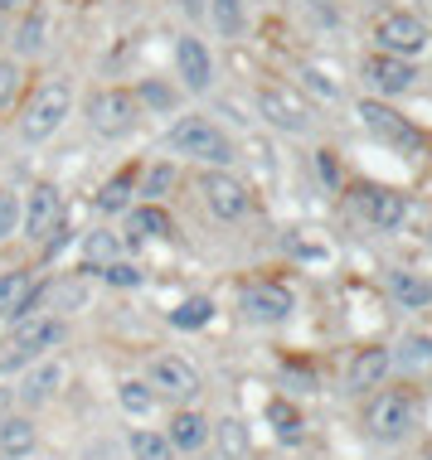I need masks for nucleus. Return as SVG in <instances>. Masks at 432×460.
Segmentation results:
<instances>
[{
  "label": "nucleus",
  "mask_w": 432,
  "mask_h": 460,
  "mask_svg": "<svg viewBox=\"0 0 432 460\" xmlns=\"http://www.w3.org/2000/svg\"><path fill=\"white\" fill-rule=\"evenodd\" d=\"M73 107H78V93H73L68 78H44L40 88H30V97L20 102V117H15V131L20 141L30 146H49L58 131L68 127Z\"/></svg>",
  "instance_id": "obj_1"
},
{
  "label": "nucleus",
  "mask_w": 432,
  "mask_h": 460,
  "mask_svg": "<svg viewBox=\"0 0 432 460\" xmlns=\"http://www.w3.org/2000/svg\"><path fill=\"white\" fill-rule=\"evenodd\" d=\"M166 146L176 155L194 160V165H204V170H229L233 165L229 131L219 127V121H209V117H180L176 127L166 131Z\"/></svg>",
  "instance_id": "obj_2"
},
{
  "label": "nucleus",
  "mask_w": 432,
  "mask_h": 460,
  "mask_svg": "<svg viewBox=\"0 0 432 460\" xmlns=\"http://www.w3.org/2000/svg\"><path fill=\"white\" fill-rule=\"evenodd\" d=\"M83 121H88V131L97 136V141H127L146 117H141L131 88L107 83V88H93L88 97H83Z\"/></svg>",
  "instance_id": "obj_3"
},
{
  "label": "nucleus",
  "mask_w": 432,
  "mask_h": 460,
  "mask_svg": "<svg viewBox=\"0 0 432 460\" xmlns=\"http://www.w3.org/2000/svg\"><path fill=\"white\" fill-rule=\"evenodd\" d=\"M64 334H68V325L58 315H20V320H10V340L0 344V368L40 364L54 344H64Z\"/></svg>",
  "instance_id": "obj_4"
},
{
  "label": "nucleus",
  "mask_w": 432,
  "mask_h": 460,
  "mask_svg": "<svg viewBox=\"0 0 432 460\" xmlns=\"http://www.w3.org/2000/svg\"><path fill=\"white\" fill-rule=\"evenodd\" d=\"M68 218V204H64V190L54 180H34L24 190V214H20V238L30 247H44L49 238L58 233V223Z\"/></svg>",
  "instance_id": "obj_5"
},
{
  "label": "nucleus",
  "mask_w": 432,
  "mask_h": 460,
  "mask_svg": "<svg viewBox=\"0 0 432 460\" xmlns=\"http://www.w3.org/2000/svg\"><path fill=\"white\" fill-rule=\"evenodd\" d=\"M200 199L219 223H238V218L253 214V194L233 170H204L200 175Z\"/></svg>",
  "instance_id": "obj_6"
},
{
  "label": "nucleus",
  "mask_w": 432,
  "mask_h": 460,
  "mask_svg": "<svg viewBox=\"0 0 432 460\" xmlns=\"http://www.w3.org/2000/svg\"><path fill=\"white\" fill-rule=\"evenodd\" d=\"M257 117H263L267 127L287 131V136L311 131V107H306V97L296 93V88H282V83L257 88Z\"/></svg>",
  "instance_id": "obj_7"
},
{
  "label": "nucleus",
  "mask_w": 432,
  "mask_h": 460,
  "mask_svg": "<svg viewBox=\"0 0 432 460\" xmlns=\"http://www.w3.org/2000/svg\"><path fill=\"white\" fill-rule=\"evenodd\" d=\"M413 427V397L409 393H374L364 407V431L374 441H403Z\"/></svg>",
  "instance_id": "obj_8"
},
{
  "label": "nucleus",
  "mask_w": 432,
  "mask_h": 460,
  "mask_svg": "<svg viewBox=\"0 0 432 460\" xmlns=\"http://www.w3.org/2000/svg\"><path fill=\"white\" fill-rule=\"evenodd\" d=\"M68 383V368L58 364V358H40V364H30L20 373V383H15V407L20 412H40V407H49L58 397V388Z\"/></svg>",
  "instance_id": "obj_9"
},
{
  "label": "nucleus",
  "mask_w": 432,
  "mask_h": 460,
  "mask_svg": "<svg viewBox=\"0 0 432 460\" xmlns=\"http://www.w3.org/2000/svg\"><path fill=\"white\" fill-rule=\"evenodd\" d=\"M374 44L384 49V54H423L428 49V24L413 15V10H384V15L374 20Z\"/></svg>",
  "instance_id": "obj_10"
},
{
  "label": "nucleus",
  "mask_w": 432,
  "mask_h": 460,
  "mask_svg": "<svg viewBox=\"0 0 432 460\" xmlns=\"http://www.w3.org/2000/svg\"><path fill=\"white\" fill-rule=\"evenodd\" d=\"M176 78L184 93H209L214 88V54L200 34H176Z\"/></svg>",
  "instance_id": "obj_11"
},
{
  "label": "nucleus",
  "mask_w": 432,
  "mask_h": 460,
  "mask_svg": "<svg viewBox=\"0 0 432 460\" xmlns=\"http://www.w3.org/2000/svg\"><path fill=\"white\" fill-rule=\"evenodd\" d=\"M146 383L156 388V397H170V402H190L200 393V373H194V364H184L180 354H156L151 368H146Z\"/></svg>",
  "instance_id": "obj_12"
},
{
  "label": "nucleus",
  "mask_w": 432,
  "mask_h": 460,
  "mask_svg": "<svg viewBox=\"0 0 432 460\" xmlns=\"http://www.w3.org/2000/svg\"><path fill=\"white\" fill-rule=\"evenodd\" d=\"M238 305H243V315L257 320V325H282V320H292V291L287 286H277V281H253V286H243V296H238Z\"/></svg>",
  "instance_id": "obj_13"
},
{
  "label": "nucleus",
  "mask_w": 432,
  "mask_h": 460,
  "mask_svg": "<svg viewBox=\"0 0 432 460\" xmlns=\"http://www.w3.org/2000/svg\"><path fill=\"white\" fill-rule=\"evenodd\" d=\"M122 238L127 243H170L176 238V218H170L166 204H146V199H137V204L122 214Z\"/></svg>",
  "instance_id": "obj_14"
},
{
  "label": "nucleus",
  "mask_w": 432,
  "mask_h": 460,
  "mask_svg": "<svg viewBox=\"0 0 432 460\" xmlns=\"http://www.w3.org/2000/svg\"><path fill=\"white\" fill-rule=\"evenodd\" d=\"M364 83L374 93H384V97H399V93H409L413 83H418V68H413V58H403V54H369L364 58Z\"/></svg>",
  "instance_id": "obj_15"
},
{
  "label": "nucleus",
  "mask_w": 432,
  "mask_h": 460,
  "mask_svg": "<svg viewBox=\"0 0 432 460\" xmlns=\"http://www.w3.org/2000/svg\"><path fill=\"white\" fill-rule=\"evenodd\" d=\"M122 247H127V238L117 228H88L78 238V271L83 277H97L103 267H112L122 257Z\"/></svg>",
  "instance_id": "obj_16"
},
{
  "label": "nucleus",
  "mask_w": 432,
  "mask_h": 460,
  "mask_svg": "<svg viewBox=\"0 0 432 460\" xmlns=\"http://www.w3.org/2000/svg\"><path fill=\"white\" fill-rule=\"evenodd\" d=\"M360 214L364 223H374L379 233H393L403 228V218H409V199H403L399 190H360Z\"/></svg>",
  "instance_id": "obj_17"
},
{
  "label": "nucleus",
  "mask_w": 432,
  "mask_h": 460,
  "mask_svg": "<svg viewBox=\"0 0 432 460\" xmlns=\"http://www.w3.org/2000/svg\"><path fill=\"white\" fill-rule=\"evenodd\" d=\"M44 44H49V20H44V5H30V10H20L15 15V30H10V58H34V54H44Z\"/></svg>",
  "instance_id": "obj_18"
},
{
  "label": "nucleus",
  "mask_w": 432,
  "mask_h": 460,
  "mask_svg": "<svg viewBox=\"0 0 432 460\" xmlns=\"http://www.w3.org/2000/svg\"><path fill=\"white\" fill-rule=\"evenodd\" d=\"M131 97H137L141 117H176L184 102V88H176L170 78H141L131 83Z\"/></svg>",
  "instance_id": "obj_19"
},
{
  "label": "nucleus",
  "mask_w": 432,
  "mask_h": 460,
  "mask_svg": "<svg viewBox=\"0 0 432 460\" xmlns=\"http://www.w3.org/2000/svg\"><path fill=\"white\" fill-rule=\"evenodd\" d=\"M34 451H40V427H34L30 412H10L5 421H0V456L5 460H30Z\"/></svg>",
  "instance_id": "obj_20"
},
{
  "label": "nucleus",
  "mask_w": 432,
  "mask_h": 460,
  "mask_svg": "<svg viewBox=\"0 0 432 460\" xmlns=\"http://www.w3.org/2000/svg\"><path fill=\"white\" fill-rule=\"evenodd\" d=\"M137 175H141V165H127V170H117V175H107L103 184H97V214H107V218H122L131 204H137Z\"/></svg>",
  "instance_id": "obj_21"
},
{
  "label": "nucleus",
  "mask_w": 432,
  "mask_h": 460,
  "mask_svg": "<svg viewBox=\"0 0 432 460\" xmlns=\"http://www.w3.org/2000/svg\"><path fill=\"white\" fill-rule=\"evenodd\" d=\"M389 368H393V354L379 349V344H369V349H360L350 358V368H345V388H350V393L379 388V383L389 378Z\"/></svg>",
  "instance_id": "obj_22"
},
{
  "label": "nucleus",
  "mask_w": 432,
  "mask_h": 460,
  "mask_svg": "<svg viewBox=\"0 0 432 460\" xmlns=\"http://www.w3.org/2000/svg\"><path fill=\"white\" fill-rule=\"evenodd\" d=\"M34 271H24V267H10V271H0V320H20V315H30V301H34Z\"/></svg>",
  "instance_id": "obj_23"
},
{
  "label": "nucleus",
  "mask_w": 432,
  "mask_h": 460,
  "mask_svg": "<svg viewBox=\"0 0 432 460\" xmlns=\"http://www.w3.org/2000/svg\"><path fill=\"white\" fill-rule=\"evenodd\" d=\"M209 417L204 412H194V407H180L176 417H170V427H166V437H170V446H176L180 456H194V451H204L209 446Z\"/></svg>",
  "instance_id": "obj_24"
},
{
  "label": "nucleus",
  "mask_w": 432,
  "mask_h": 460,
  "mask_svg": "<svg viewBox=\"0 0 432 460\" xmlns=\"http://www.w3.org/2000/svg\"><path fill=\"white\" fill-rule=\"evenodd\" d=\"M360 121L369 131H379L384 141H393V146H418V131L393 107H384V102H360Z\"/></svg>",
  "instance_id": "obj_25"
},
{
  "label": "nucleus",
  "mask_w": 432,
  "mask_h": 460,
  "mask_svg": "<svg viewBox=\"0 0 432 460\" xmlns=\"http://www.w3.org/2000/svg\"><path fill=\"white\" fill-rule=\"evenodd\" d=\"M156 402H160V397H156V388H151L146 378H127V383H117V407H122V412H127L131 421L151 417V412H156Z\"/></svg>",
  "instance_id": "obj_26"
},
{
  "label": "nucleus",
  "mask_w": 432,
  "mask_h": 460,
  "mask_svg": "<svg viewBox=\"0 0 432 460\" xmlns=\"http://www.w3.org/2000/svg\"><path fill=\"white\" fill-rule=\"evenodd\" d=\"M127 451H131V460H180V451L170 446V437L166 431H151V427H137L127 437Z\"/></svg>",
  "instance_id": "obj_27"
},
{
  "label": "nucleus",
  "mask_w": 432,
  "mask_h": 460,
  "mask_svg": "<svg viewBox=\"0 0 432 460\" xmlns=\"http://www.w3.org/2000/svg\"><path fill=\"white\" fill-rule=\"evenodd\" d=\"M204 20H214V30L224 34V40H238L243 24H248V5H243V0H209Z\"/></svg>",
  "instance_id": "obj_28"
},
{
  "label": "nucleus",
  "mask_w": 432,
  "mask_h": 460,
  "mask_svg": "<svg viewBox=\"0 0 432 460\" xmlns=\"http://www.w3.org/2000/svg\"><path fill=\"white\" fill-rule=\"evenodd\" d=\"M176 165L170 160H160V165H146L141 175H137V199H146V204H160L170 190H176Z\"/></svg>",
  "instance_id": "obj_29"
},
{
  "label": "nucleus",
  "mask_w": 432,
  "mask_h": 460,
  "mask_svg": "<svg viewBox=\"0 0 432 460\" xmlns=\"http://www.w3.org/2000/svg\"><path fill=\"white\" fill-rule=\"evenodd\" d=\"M214 320V301L209 296H184V301L170 310V325L176 330H204Z\"/></svg>",
  "instance_id": "obj_30"
},
{
  "label": "nucleus",
  "mask_w": 432,
  "mask_h": 460,
  "mask_svg": "<svg viewBox=\"0 0 432 460\" xmlns=\"http://www.w3.org/2000/svg\"><path fill=\"white\" fill-rule=\"evenodd\" d=\"M267 421H273V431L282 441H302V407H292L287 397H273V402H267Z\"/></svg>",
  "instance_id": "obj_31"
},
{
  "label": "nucleus",
  "mask_w": 432,
  "mask_h": 460,
  "mask_svg": "<svg viewBox=\"0 0 432 460\" xmlns=\"http://www.w3.org/2000/svg\"><path fill=\"white\" fill-rule=\"evenodd\" d=\"M20 214H24V190H0V243L20 238Z\"/></svg>",
  "instance_id": "obj_32"
},
{
  "label": "nucleus",
  "mask_w": 432,
  "mask_h": 460,
  "mask_svg": "<svg viewBox=\"0 0 432 460\" xmlns=\"http://www.w3.org/2000/svg\"><path fill=\"white\" fill-rule=\"evenodd\" d=\"M393 296H399L409 310H423V305H432V286L423 281V277H413V271H399L393 277Z\"/></svg>",
  "instance_id": "obj_33"
},
{
  "label": "nucleus",
  "mask_w": 432,
  "mask_h": 460,
  "mask_svg": "<svg viewBox=\"0 0 432 460\" xmlns=\"http://www.w3.org/2000/svg\"><path fill=\"white\" fill-rule=\"evenodd\" d=\"M20 83H24V64H20V58H0V111H10Z\"/></svg>",
  "instance_id": "obj_34"
},
{
  "label": "nucleus",
  "mask_w": 432,
  "mask_h": 460,
  "mask_svg": "<svg viewBox=\"0 0 432 460\" xmlns=\"http://www.w3.org/2000/svg\"><path fill=\"white\" fill-rule=\"evenodd\" d=\"M214 431H219V446H224V456H229V460H238L243 451H248V431H243V421H233V417H229V421H219Z\"/></svg>",
  "instance_id": "obj_35"
},
{
  "label": "nucleus",
  "mask_w": 432,
  "mask_h": 460,
  "mask_svg": "<svg viewBox=\"0 0 432 460\" xmlns=\"http://www.w3.org/2000/svg\"><path fill=\"white\" fill-rule=\"evenodd\" d=\"M97 277H103L107 286H141V267H137V262H122V257H117V262L103 267Z\"/></svg>",
  "instance_id": "obj_36"
},
{
  "label": "nucleus",
  "mask_w": 432,
  "mask_h": 460,
  "mask_svg": "<svg viewBox=\"0 0 432 460\" xmlns=\"http://www.w3.org/2000/svg\"><path fill=\"white\" fill-rule=\"evenodd\" d=\"M316 170H320V180H326V184H340V160H336V151H316Z\"/></svg>",
  "instance_id": "obj_37"
},
{
  "label": "nucleus",
  "mask_w": 432,
  "mask_h": 460,
  "mask_svg": "<svg viewBox=\"0 0 432 460\" xmlns=\"http://www.w3.org/2000/svg\"><path fill=\"white\" fill-rule=\"evenodd\" d=\"M403 349H409V354H403L409 364H428V358H432V340H423V334H413V340L403 344Z\"/></svg>",
  "instance_id": "obj_38"
},
{
  "label": "nucleus",
  "mask_w": 432,
  "mask_h": 460,
  "mask_svg": "<svg viewBox=\"0 0 432 460\" xmlns=\"http://www.w3.org/2000/svg\"><path fill=\"white\" fill-rule=\"evenodd\" d=\"M302 78H306V88H316L320 97H326V102H330V97H336V93H340V88H336V83H330V78H326V73H316V68H306V73H302Z\"/></svg>",
  "instance_id": "obj_39"
},
{
  "label": "nucleus",
  "mask_w": 432,
  "mask_h": 460,
  "mask_svg": "<svg viewBox=\"0 0 432 460\" xmlns=\"http://www.w3.org/2000/svg\"><path fill=\"white\" fill-rule=\"evenodd\" d=\"M170 5H176L184 20H204V5H209V0H170Z\"/></svg>",
  "instance_id": "obj_40"
},
{
  "label": "nucleus",
  "mask_w": 432,
  "mask_h": 460,
  "mask_svg": "<svg viewBox=\"0 0 432 460\" xmlns=\"http://www.w3.org/2000/svg\"><path fill=\"white\" fill-rule=\"evenodd\" d=\"M10 412H15V388H5V383H0V421H5Z\"/></svg>",
  "instance_id": "obj_41"
},
{
  "label": "nucleus",
  "mask_w": 432,
  "mask_h": 460,
  "mask_svg": "<svg viewBox=\"0 0 432 460\" xmlns=\"http://www.w3.org/2000/svg\"><path fill=\"white\" fill-rule=\"evenodd\" d=\"M40 5V0H0V15H20V10Z\"/></svg>",
  "instance_id": "obj_42"
},
{
  "label": "nucleus",
  "mask_w": 432,
  "mask_h": 460,
  "mask_svg": "<svg viewBox=\"0 0 432 460\" xmlns=\"http://www.w3.org/2000/svg\"><path fill=\"white\" fill-rule=\"evenodd\" d=\"M423 460H432V446H428V451H423Z\"/></svg>",
  "instance_id": "obj_43"
},
{
  "label": "nucleus",
  "mask_w": 432,
  "mask_h": 460,
  "mask_svg": "<svg viewBox=\"0 0 432 460\" xmlns=\"http://www.w3.org/2000/svg\"><path fill=\"white\" fill-rule=\"evenodd\" d=\"M0 460H5V456H0Z\"/></svg>",
  "instance_id": "obj_44"
}]
</instances>
